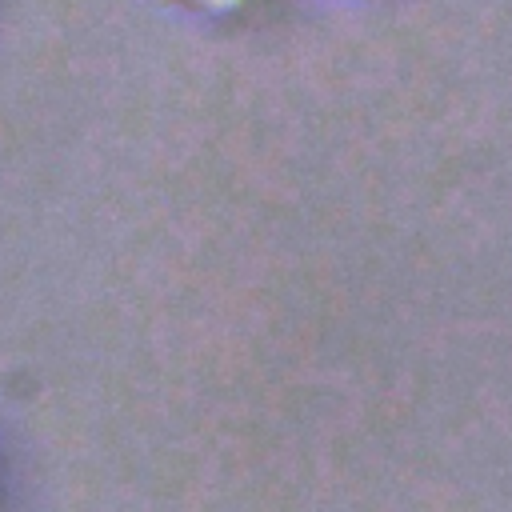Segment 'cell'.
Listing matches in <instances>:
<instances>
[{
  "label": "cell",
  "instance_id": "6da1fadb",
  "mask_svg": "<svg viewBox=\"0 0 512 512\" xmlns=\"http://www.w3.org/2000/svg\"><path fill=\"white\" fill-rule=\"evenodd\" d=\"M184 8H192V12H208V16H224V12H232V8H240L244 0H180Z\"/></svg>",
  "mask_w": 512,
  "mask_h": 512
}]
</instances>
